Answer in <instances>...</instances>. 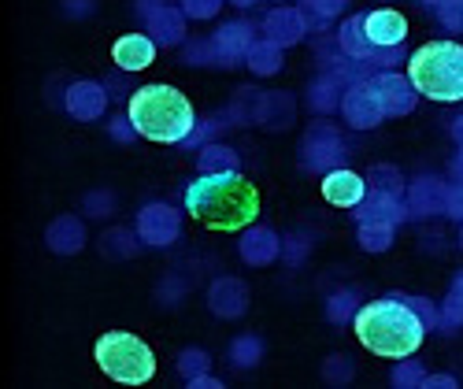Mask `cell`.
<instances>
[{
  "instance_id": "6da1fadb",
  "label": "cell",
  "mask_w": 463,
  "mask_h": 389,
  "mask_svg": "<svg viewBox=\"0 0 463 389\" xmlns=\"http://www.w3.org/2000/svg\"><path fill=\"white\" fill-rule=\"evenodd\" d=\"M185 212L208 230H245L260 219V193L238 171H201L185 185Z\"/></svg>"
},
{
  "instance_id": "7a4b0ae2",
  "label": "cell",
  "mask_w": 463,
  "mask_h": 389,
  "mask_svg": "<svg viewBox=\"0 0 463 389\" xmlns=\"http://www.w3.org/2000/svg\"><path fill=\"white\" fill-rule=\"evenodd\" d=\"M353 330L367 353L385 360H408L427 337V323L419 319V311L408 304V297H382L360 304Z\"/></svg>"
},
{
  "instance_id": "3957f363",
  "label": "cell",
  "mask_w": 463,
  "mask_h": 389,
  "mask_svg": "<svg viewBox=\"0 0 463 389\" xmlns=\"http://www.w3.org/2000/svg\"><path fill=\"white\" fill-rule=\"evenodd\" d=\"M127 115L137 127V134L156 145H178L197 130V111H193L189 97L175 86H141L127 100Z\"/></svg>"
},
{
  "instance_id": "277c9868",
  "label": "cell",
  "mask_w": 463,
  "mask_h": 389,
  "mask_svg": "<svg viewBox=\"0 0 463 389\" xmlns=\"http://www.w3.org/2000/svg\"><path fill=\"white\" fill-rule=\"evenodd\" d=\"M408 78L419 97L438 104L463 100V45L456 42H430L408 60Z\"/></svg>"
},
{
  "instance_id": "5b68a950",
  "label": "cell",
  "mask_w": 463,
  "mask_h": 389,
  "mask_svg": "<svg viewBox=\"0 0 463 389\" xmlns=\"http://www.w3.org/2000/svg\"><path fill=\"white\" fill-rule=\"evenodd\" d=\"M93 356L108 378L123 382V385H145L156 375V353H152L137 334H127V330H111V334L97 337Z\"/></svg>"
},
{
  "instance_id": "8992f818",
  "label": "cell",
  "mask_w": 463,
  "mask_h": 389,
  "mask_svg": "<svg viewBox=\"0 0 463 389\" xmlns=\"http://www.w3.org/2000/svg\"><path fill=\"white\" fill-rule=\"evenodd\" d=\"M345 160V141L334 127L316 123L300 141V164L304 171H334Z\"/></svg>"
},
{
  "instance_id": "52a82bcc",
  "label": "cell",
  "mask_w": 463,
  "mask_h": 389,
  "mask_svg": "<svg viewBox=\"0 0 463 389\" xmlns=\"http://www.w3.org/2000/svg\"><path fill=\"white\" fill-rule=\"evenodd\" d=\"M371 86H374V93H378V100L385 108V119H390V115L393 119H404V115L415 111L419 90L411 86L408 74H397L393 67H382L378 74H371Z\"/></svg>"
},
{
  "instance_id": "ba28073f",
  "label": "cell",
  "mask_w": 463,
  "mask_h": 389,
  "mask_svg": "<svg viewBox=\"0 0 463 389\" xmlns=\"http://www.w3.org/2000/svg\"><path fill=\"white\" fill-rule=\"evenodd\" d=\"M341 115H345V123H349L353 130H374L382 119H385V108L371 86V78L367 82H353L349 90H345L341 97Z\"/></svg>"
},
{
  "instance_id": "9c48e42d",
  "label": "cell",
  "mask_w": 463,
  "mask_h": 389,
  "mask_svg": "<svg viewBox=\"0 0 463 389\" xmlns=\"http://www.w3.org/2000/svg\"><path fill=\"white\" fill-rule=\"evenodd\" d=\"M252 45H256V26H252V23H245V19L222 23V26L215 30V37H212V52H215V63H222V67L245 63Z\"/></svg>"
},
{
  "instance_id": "30bf717a",
  "label": "cell",
  "mask_w": 463,
  "mask_h": 389,
  "mask_svg": "<svg viewBox=\"0 0 463 389\" xmlns=\"http://www.w3.org/2000/svg\"><path fill=\"white\" fill-rule=\"evenodd\" d=\"M182 230V215L171 208V204H145L137 212V238L145 245H156V249H167Z\"/></svg>"
},
{
  "instance_id": "8fae6325",
  "label": "cell",
  "mask_w": 463,
  "mask_h": 389,
  "mask_svg": "<svg viewBox=\"0 0 463 389\" xmlns=\"http://www.w3.org/2000/svg\"><path fill=\"white\" fill-rule=\"evenodd\" d=\"M367 193H371V185L356 171L334 167V171L323 175V201L334 204V208H360Z\"/></svg>"
},
{
  "instance_id": "7c38bea8",
  "label": "cell",
  "mask_w": 463,
  "mask_h": 389,
  "mask_svg": "<svg viewBox=\"0 0 463 389\" xmlns=\"http://www.w3.org/2000/svg\"><path fill=\"white\" fill-rule=\"evenodd\" d=\"M364 30L374 42V49H401V42L408 37V19L393 8H378L364 15Z\"/></svg>"
},
{
  "instance_id": "4fadbf2b",
  "label": "cell",
  "mask_w": 463,
  "mask_h": 389,
  "mask_svg": "<svg viewBox=\"0 0 463 389\" xmlns=\"http://www.w3.org/2000/svg\"><path fill=\"white\" fill-rule=\"evenodd\" d=\"M111 60L119 71L134 74V71H145L152 60H156V37L152 33H127L119 42L111 45Z\"/></svg>"
},
{
  "instance_id": "5bb4252c",
  "label": "cell",
  "mask_w": 463,
  "mask_h": 389,
  "mask_svg": "<svg viewBox=\"0 0 463 389\" xmlns=\"http://www.w3.org/2000/svg\"><path fill=\"white\" fill-rule=\"evenodd\" d=\"M404 219H408V204L401 197H382V193H367L360 212H356L360 226H390V230H397Z\"/></svg>"
},
{
  "instance_id": "9a60e30c",
  "label": "cell",
  "mask_w": 463,
  "mask_h": 389,
  "mask_svg": "<svg viewBox=\"0 0 463 389\" xmlns=\"http://www.w3.org/2000/svg\"><path fill=\"white\" fill-rule=\"evenodd\" d=\"M404 197H408V212H415V215H438V212L449 208V185L441 178H434V175H422V178H415L408 185Z\"/></svg>"
},
{
  "instance_id": "2e32d148",
  "label": "cell",
  "mask_w": 463,
  "mask_h": 389,
  "mask_svg": "<svg viewBox=\"0 0 463 389\" xmlns=\"http://www.w3.org/2000/svg\"><path fill=\"white\" fill-rule=\"evenodd\" d=\"M282 256V238L271 226H245V238H241V260L249 267H267Z\"/></svg>"
},
{
  "instance_id": "e0dca14e",
  "label": "cell",
  "mask_w": 463,
  "mask_h": 389,
  "mask_svg": "<svg viewBox=\"0 0 463 389\" xmlns=\"http://www.w3.org/2000/svg\"><path fill=\"white\" fill-rule=\"evenodd\" d=\"M63 108H67V115H74V119L93 123L108 108V93H104L100 82H74L67 90V97H63Z\"/></svg>"
},
{
  "instance_id": "ac0fdd59",
  "label": "cell",
  "mask_w": 463,
  "mask_h": 389,
  "mask_svg": "<svg viewBox=\"0 0 463 389\" xmlns=\"http://www.w3.org/2000/svg\"><path fill=\"white\" fill-rule=\"evenodd\" d=\"M208 308L215 311L219 319H238V316H245V308H249V286L238 282V279H219V282H212V289H208Z\"/></svg>"
},
{
  "instance_id": "d6986e66",
  "label": "cell",
  "mask_w": 463,
  "mask_h": 389,
  "mask_svg": "<svg viewBox=\"0 0 463 389\" xmlns=\"http://www.w3.org/2000/svg\"><path fill=\"white\" fill-rule=\"evenodd\" d=\"M304 30H307L304 12H293V8H279V12H271V15L263 19V33L271 37L275 45H282V49L297 45L300 37H304Z\"/></svg>"
},
{
  "instance_id": "ffe728a7",
  "label": "cell",
  "mask_w": 463,
  "mask_h": 389,
  "mask_svg": "<svg viewBox=\"0 0 463 389\" xmlns=\"http://www.w3.org/2000/svg\"><path fill=\"white\" fill-rule=\"evenodd\" d=\"M45 242H49V249L56 256H74V252H82V245H86V226H82V219H74V215H60L49 226Z\"/></svg>"
},
{
  "instance_id": "44dd1931",
  "label": "cell",
  "mask_w": 463,
  "mask_h": 389,
  "mask_svg": "<svg viewBox=\"0 0 463 389\" xmlns=\"http://www.w3.org/2000/svg\"><path fill=\"white\" fill-rule=\"evenodd\" d=\"M185 12L178 8H160L156 15L148 19V30L156 37V45H182L185 42Z\"/></svg>"
},
{
  "instance_id": "7402d4cb",
  "label": "cell",
  "mask_w": 463,
  "mask_h": 389,
  "mask_svg": "<svg viewBox=\"0 0 463 389\" xmlns=\"http://www.w3.org/2000/svg\"><path fill=\"white\" fill-rule=\"evenodd\" d=\"M249 71L252 74H279V67H282V45H275L271 37L267 42H256L252 49H249Z\"/></svg>"
},
{
  "instance_id": "603a6c76",
  "label": "cell",
  "mask_w": 463,
  "mask_h": 389,
  "mask_svg": "<svg viewBox=\"0 0 463 389\" xmlns=\"http://www.w3.org/2000/svg\"><path fill=\"white\" fill-rule=\"evenodd\" d=\"M367 185H371V193H382V197H404V193H408L401 171L397 167H385V164H378V167L367 171Z\"/></svg>"
},
{
  "instance_id": "cb8c5ba5",
  "label": "cell",
  "mask_w": 463,
  "mask_h": 389,
  "mask_svg": "<svg viewBox=\"0 0 463 389\" xmlns=\"http://www.w3.org/2000/svg\"><path fill=\"white\" fill-rule=\"evenodd\" d=\"M100 249L108 260H130V256H137V238L127 226H111L100 238Z\"/></svg>"
},
{
  "instance_id": "d4e9b609",
  "label": "cell",
  "mask_w": 463,
  "mask_h": 389,
  "mask_svg": "<svg viewBox=\"0 0 463 389\" xmlns=\"http://www.w3.org/2000/svg\"><path fill=\"white\" fill-rule=\"evenodd\" d=\"M238 164H241V156L230 145H204L197 156L201 171H238Z\"/></svg>"
},
{
  "instance_id": "484cf974",
  "label": "cell",
  "mask_w": 463,
  "mask_h": 389,
  "mask_svg": "<svg viewBox=\"0 0 463 389\" xmlns=\"http://www.w3.org/2000/svg\"><path fill=\"white\" fill-rule=\"evenodd\" d=\"M263 356V341L256 334H245V337H234V345H230V360H234L238 367H256Z\"/></svg>"
},
{
  "instance_id": "4316f807",
  "label": "cell",
  "mask_w": 463,
  "mask_h": 389,
  "mask_svg": "<svg viewBox=\"0 0 463 389\" xmlns=\"http://www.w3.org/2000/svg\"><path fill=\"white\" fill-rule=\"evenodd\" d=\"M307 104H312L319 115H326V111H334V108H341V97H337V86H334V78L326 74V78H319V82L307 90Z\"/></svg>"
},
{
  "instance_id": "83f0119b",
  "label": "cell",
  "mask_w": 463,
  "mask_h": 389,
  "mask_svg": "<svg viewBox=\"0 0 463 389\" xmlns=\"http://www.w3.org/2000/svg\"><path fill=\"white\" fill-rule=\"evenodd\" d=\"M441 323L445 327H463V270L456 275L449 297H445V308H441Z\"/></svg>"
},
{
  "instance_id": "f1b7e54d",
  "label": "cell",
  "mask_w": 463,
  "mask_h": 389,
  "mask_svg": "<svg viewBox=\"0 0 463 389\" xmlns=\"http://www.w3.org/2000/svg\"><path fill=\"white\" fill-rule=\"evenodd\" d=\"M356 311H360V300H356V293H337V297H330V304H326V319L330 323H345V319H356Z\"/></svg>"
},
{
  "instance_id": "f546056e",
  "label": "cell",
  "mask_w": 463,
  "mask_h": 389,
  "mask_svg": "<svg viewBox=\"0 0 463 389\" xmlns=\"http://www.w3.org/2000/svg\"><path fill=\"white\" fill-rule=\"evenodd\" d=\"M393 233L397 230H390V226H360V245H364V252H385L393 245Z\"/></svg>"
},
{
  "instance_id": "4dcf8cb0",
  "label": "cell",
  "mask_w": 463,
  "mask_h": 389,
  "mask_svg": "<svg viewBox=\"0 0 463 389\" xmlns=\"http://www.w3.org/2000/svg\"><path fill=\"white\" fill-rule=\"evenodd\" d=\"M208 367H212V360H208V353H201V348H185V353L178 356V371H182L185 382L201 378Z\"/></svg>"
},
{
  "instance_id": "1f68e13d",
  "label": "cell",
  "mask_w": 463,
  "mask_h": 389,
  "mask_svg": "<svg viewBox=\"0 0 463 389\" xmlns=\"http://www.w3.org/2000/svg\"><path fill=\"white\" fill-rule=\"evenodd\" d=\"M438 19H441V26H449L452 33H459L463 30V0H441V5H438Z\"/></svg>"
},
{
  "instance_id": "d6a6232c",
  "label": "cell",
  "mask_w": 463,
  "mask_h": 389,
  "mask_svg": "<svg viewBox=\"0 0 463 389\" xmlns=\"http://www.w3.org/2000/svg\"><path fill=\"white\" fill-rule=\"evenodd\" d=\"M222 8V0H182V12L189 19H215Z\"/></svg>"
},
{
  "instance_id": "836d02e7",
  "label": "cell",
  "mask_w": 463,
  "mask_h": 389,
  "mask_svg": "<svg viewBox=\"0 0 463 389\" xmlns=\"http://www.w3.org/2000/svg\"><path fill=\"white\" fill-rule=\"evenodd\" d=\"M422 382H427V375H422V367L419 364H401L397 371H393V385L397 389H411V385H422Z\"/></svg>"
},
{
  "instance_id": "e575fe53",
  "label": "cell",
  "mask_w": 463,
  "mask_h": 389,
  "mask_svg": "<svg viewBox=\"0 0 463 389\" xmlns=\"http://www.w3.org/2000/svg\"><path fill=\"white\" fill-rule=\"evenodd\" d=\"M345 5H349V0H304L307 15H316V19H334L345 12Z\"/></svg>"
},
{
  "instance_id": "d590c367",
  "label": "cell",
  "mask_w": 463,
  "mask_h": 389,
  "mask_svg": "<svg viewBox=\"0 0 463 389\" xmlns=\"http://www.w3.org/2000/svg\"><path fill=\"white\" fill-rule=\"evenodd\" d=\"M349 367H353V364L345 360V356H337V360H326V364H323V378H326V382H337V385H345V382L353 378V375H349Z\"/></svg>"
},
{
  "instance_id": "8d00e7d4",
  "label": "cell",
  "mask_w": 463,
  "mask_h": 389,
  "mask_svg": "<svg viewBox=\"0 0 463 389\" xmlns=\"http://www.w3.org/2000/svg\"><path fill=\"white\" fill-rule=\"evenodd\" d=\"M408 304L419 311V319L427 323V330H430V327H438V319H441V316H438V308H434L427 297H408Z\"/></svg>"
},
{
  "instance_id": "74e56055",
  "label": "cell",
  "mask_w": 463,
  "mask_h": 389,
  "mask_svg": "<svg viewBox=\"0 0 463 389\" xmlns=\"http://www.w3.org/2000/svg\"><path fill=\"white\" fill-rule=\"evenodd\" d=\"M111 138H115V141H134V138H141V134H137V127L130 123V115H119V119L111 123Z\"/></svg>"
},
{
  "instance_id": "f35d334b",
  "label": "cell",
  "mask_w": 463,
  "mask_h": 389,
  "mask_svg": "<svg viewBox=\"0 0 463 389\" xmlns=\"http://www.w3.org/2000/svg\"><path fill=\"white\" fill-rule=\"evenodd\" d=\"M452 219H459L463 223V182H456V185H449V208H445Z\"/></svg>"
},
{
  "instance_id": "ab89813d",
  "label": "cell",
  "mask_w": 463,
  "mask_h": 389,
  "mask_svg": "<svg viewBox=\"0 0 463 389\" xmlns=\"http://www.w3.org/2000/svg\"><path fill=\"white\" fill-rule=\"evenodd\" d=\"M86 208H90V212H97V215H108V212H111V201L104 197V193H97V197H90V201H86Z\"/></svg>"
},
{
  "instance_id": "60d3db41",
  "label": "cell",
  "mask_w": 463,
  "mask_h": 389,
  "mask_svg": "<svg viewBox=\"0 0 463 389\" xmlns=\"http://www.w3.org/2000/svg\"><path fill=\"white\" fill-rule=\"evenodd\" d=\"M160 8H167V5H164V0H137V12H141L145 19H152V15H156Z\"/></svg>"
},
{
  "instance_id": "b9f144b4",
  "label": "cell",
  "mask_w": 463,
  "mask_h": 389,
  "mask_svg": "<svg viewBox=\"0 0 463 389\" xmlns=\"http://www.w3.org/2000/svg\"><path fill=\"white\" fill-rule=\"evenodd\" d=\"M189 385H193V389H219V385H222V382H219V378H215V375H201V378H193V382H189Z\"/></svg>"
},
{
  "instance_id": "7bdbcfd3",
  "label": "cell",
  "mask_w": 463,
  "mask_h": 389,
  "mask_svg": "<svg viewBox=\"0 0 463 389\" xmlns=\"http://www.w3.org/2000/svg\"><path fill=\"white\" fill-rule=\"evenodd\" d=\"M427 389H438V385H456V378L452 375H427V382H422Z\"/></svg>"
},
{
  "instance_id": "ee69618b",
  "label": "cell",
  "mask_w": 463,
  "mask_h": 389,
  "mask_svg": "<svg viewBox=\"0 0 463 389\" xmlns=\"http://www.w3.org/2000/svg\"><path fill=\"white\" fill-rule=\"evenodd\" d=\"M452 178L463 182V148H459V160H456V167H452Z\"/></svg>"
},
{
  "instance_id": "f6af8a7d",
  "label": "cell",
  "mask_w": 463,
  "mask_h": 389,
  "mask_svg": "<svg viewBox=\"0 0 463 389\" xmlns=\"http://www.w3.org/2000/svg\"><path fill=\"white\" fill-rule=\"evenodd\" d=\"M452 138H456V141H459V148H463V115H459L456 127H452Z\"/></svg>"
},
{
  "instance_id": "bcb514c9",
  "label": "cell",
  "mask_w": 463,
  "mask_h": 389,
  "mask_svg": "<svg viewBox=\"0 0 463 389\" xmlns=\"http://www.w3.org/2000/svg\"><path fill=\"white\" fill-rule=\"evenodd\" d=\"M230 5H238V8H249V5H256V0H230Z\"/></svg>"
},
{
  "instance_id": "7dc6e473",
  "label": "cell",
  "mask_w": 463,
  "mask_h": 389,
  "mask_svg": "<svg viewBox=\"0 0 463 389\" xmlns=\"http://www.w3.org/2000/svg\"><path fill=\"white\" fill-rule=\"evenodd\" d=\"M459 245H463V233H459Z\"/></svg>"
}]
</instances>
